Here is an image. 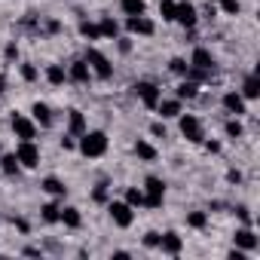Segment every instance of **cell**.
Returning a JSON list of instances; mask_svg holds the SVG:
<instances>
[{"label":"cell","mask_w":260,"mask_h":260,"mask_svg":"<svg viewBox=\"0 0 260 260\" xmlns=\"http://www.w3.org/2000/svg\"><path fill=\"white\" fill-rule=\"evenodd\" d=\"M220 7H223V13H230V16H239V0H220Z\"/></svg>","instance_id":"cell-36"},{"label":"cell","mask_w":260,"mask_h":260,"mask_svg":"<svg viewBox=\"0 0 260 260\" xmlns=\"http://www.w3.org/2000/svg\"><path fill=\"white\" fill-rule=\"evenodd\" d=\"M156 110H159V116H162V119H175V116H181V98H169V101H162V98H159Z\"/></svg>","instance_id":"cell-14"},{"label":"cell","mask_w":260,"mask_h":260,"mask_svg":"<svg viewBox=\"0 0 260 260\" xmlns=\"http://www.w3.org/2000/svg\"><path fill=\"white\" fill-rule=\"evenodd\" d=\"M187 68H190V64H187L184 58H172V61H169V71H172V74H178V77H184V74H187Z\"/></svg>","instance_id":"cell-34"},{"label":"cell","mask_w":260,"mask_h":260,"mask_svg":"<svg viewBox=\"0 0 260 260\" xmlns=\"http://www.w3.org/2000/svg\"><path fill=\"white\" fill-rule=\"evenodd\" d=\"M208 4H220V0H208Z\"/></svg>","instance_id":"cell-47"},{"label":"cell","mask_w":260,"mask_h":260,"mask_svg":"<svg viewBox=\"0 0 260 260\" xmlns=\"http://www.w3.org/2000/svg\"><path fill=\"white\" fill-rule=\"evenodd\" d=\"M125 28L132 31V34H144V37H150V34L156 31V25H153V22H150L147 16H128Z\"/></svg>","instance_id":"cell-10"},{"label":"cell","mask_w":260,"mask_h":260,"mask_svg":"<svg viewBox=\"0 0 260 260\" xmlns=\"http://www.w3.org/2000/svg\"><path fill=\"white\" fill-rule=\"evenodd\" d=\"M98 31H101V37H110V40H116V34H119V25H116L113 19H101Z\"/></svg>","instance_id":"cell-27"},{"label":"cell","mask_w":260,"mask_h":260,"mask_svg":"<svg viewBox=\"0 0 260 260\" xmlns=\"http://www.w3.org/2000/svg\"><path fill=\"white\" fill-rule=\"evenodd\" d=\"M31 113H34V119H37V122H40L43 128H49V125H52V110H49V107H46L43 101H37V104L31 107Z\"/></svg>","instance_id":"cell-19"},{"label":"cell","mask_w":260,"mask_h":260,"mask_svg":"<svg viewBox=\"0 0 260 260\" xmlns=\"http://www.w3.org/2000/svg\"><path fill=\"white\" fill-rule=\"evenodd\" d=\"M61 147L64 150H74V138H61Z\"/></svg>","instance_id":"cell-44"},{"label":"cell","mask_w":260,"mask_h":260,"mask_svg":"<svg viewBox=\"0 0 260 260\" xmlns=\"http://www.w3.org/2000/svg\"><path fill=\"white\" fill-rule=\"evenodd\" d=\"M40 187H43V190H46L49 196H58V199H61V196L68 193V187H64V184H61L58 178H46V181H43Z\"/></svg>","instance_id":"cell-22"},{"label":"cell","mask_w":260,"mask_h":260,"mask_svg":"<svg viewBox=\"0 0 260 260\" xmlns=\"http://www.w3.org/2000/svg\"><path fill=\"white\" fill-rule=\"evenodd\" d=\"M0 169H4V175H19L22 172V162H19V156L16 153H4V156H0Z\"/></svg>","instance_id":"cell-18"},{"label":"cell","mask_w":260,"mask_h":260,"mask_svg":"<svg viewBox=\"0 0 260 260\" xmlns=\"http://www.w3.org/2000/svg\"><path fill=\"white\" fill-rule=\"evenodd\" d=\"M68 128H71V135H83L86 132V116L80 110H68Z\"/></svg>","instance_id":"cell-17"},{"label":"cell","mask_w":260,"mask_h":260,"mask_svg":"<svg viewBox=\"0 0 260 260\" xmlns=\"http://www.w3.org/2000/svg\"><path fill=\"white\" fill-rule=\"evenodd\" d=\"M187 223H190L193 230H202V226L208 223V214H205V211H193V214L187 217Z\"/></svg>","instance_id":"cell-33"},{"label":"cell","mask_w":260,"mask_h":260,"mask_svg":"<svg viewBox=\"0 0 260 260\" xmlns=\"http://www.w3.org/2000/svg\"><path fill=\"white\" fill-rule=\"evenodd\" d=\"M196 7L193 4H187V0H184V4H175V22H181L184 28H196Z\"/></svg>","instance_id":"cell-9"},{"label":"cell","mask_w":260,"mask_h":260,"mask_svg":"<svg viewBox=\"0 0 260 260\" xmlns=\"http://www.w3.org/2000/svg\"><path fill=\"white\" fill-rule=\"evenodd\" d=\"M205 150H208V153H220V144H217V141H205Z\"/></svg>","instance_id":"cell-42"},{"label":"cell","mask_w":260,"mask_h":260,"mask_svg":"<svg viewBox=\"0 0 260 260\" xmlns=\"http://www.w3.org/2000/svg\"><path fill=\"white\" fill-rule=\"evenodd\" d=\"M46 31H52V34H55V31H61V22H55V19H52V22H46Z\"/></svg>","instance_id":"cell-43"},{"label":"cell","mask_w":260,"mask_h":260,"mask_svg":"<svg viewBox=\"0 0 260 260\" xmlns=\"http://www.w3.org/2000/svg\"><path fill=\"white\" fill-rule=\"evenodd\" d=\"M159 16L166 22H175V0H159Z\"/></svg>","instance_id":"cell-31"},{"label":"cell","mask_w":260,"mask_h":260,"mask_svg":"<svg viewBox=\"0 0 260 260\" xmlns=\"http://www.w3.org/2000/svg\"><path fill=\"white\" fill-rule=\"evenodd\" d=\"M125 202L132 205V208H141V205H144V190H135V187L125 190Z\"/></svg>","instance_id":"cell-29"},{"label":"cell","mask_w":260,"mask_h":260,"mask_svg":"<svg viewBox=\"0 0 260 260\" xmlns=\"http://www.w3.org/2000/svg\"><path fill=\"white\" fill-rule=\"evenodd\" d=\"M181 135H184L187 141H193V144H202V141H205V128H202L199 116H193V113L181 116Z\"/></svg>","instance_id":"cell-3"},{"label":"cell","mask_w":260,"mask_h":260,"mask_svg":"<svg viewBox=\"0 0 260 260\" xmlns=\"http://www.w3.org/2000/svg\"><path fill=\"white\" fill-rule=\"evenodd\" d=\"M107 211H110V220L116 226H122V230L132 226V220H135V211H132V205H128V202H110Z\"/></svg>","instance_id":"cell-5"},{"label":"cell","mask_w":260,"mask_h":260,"mask_svg":"<svg viewBox=\"0 0 260 260\" xmlns=\"http://www.w3.org/2000/svg\"><path fill=\"white\" fill-rule=\"evenodd\" d=\"M226 135H230V138H239V135H242V122H239V119H230V122H226Z\"/></svg>","instance_id":"cell-35"},{"label":"cell","mask_w":260,"mask_h":260,"mask_svg":"<svg viewBox=\"0 0 260 260\" xmlns=\"http://www.w3.org/2000/svg\"><path fill=\"white\" fill-rule=\"evenodd\" d=\"M107 199V184H98L95 187V202H104Z\"/></svg>","instance_id":"cell-39"},{"label":"cell","mask_w":260,"mask_h":260,"mask_svg":"<svg viewBox=\"0 0 260 260\" xmlns=\"http://www.w3.org/2000/svg\"><path fill=\"white\" fill-rule=\"evenodd\" d=\"M144 245H147V248H156V245H159V233H153V230H150V233L144 236Z\"/></svg>","instance_id":"cell-38"},{"label":"cell","mask_w":260,"mask_h":260,"mask_svg":"<svg viewBox=\"0 0 260 260\" xmlns=\"http://www.w3.org/2000/svg\"><path fill=\"white\" fill-rule=\"evenodd\" d=\"M58 220H61L64 226H71V230H77V226L83 223V217H80V208H61Z\"/></svg>","instance_id":"cell-21"},{"label":"cell","mask_w":260,"mask_h":260,"mask_svg":"<svg viewBox=\"0 0 260 260\" xmlns=\"http://www.w3.org/2000/svg\"><path fill=\"white\" fill-rule=\"evenodd\" d=\"M68 77H71L74 83H89V77H92V71H89V64H86V58H83V61H71V68H68Z\"/></svg>","instance_id":"cell-13"},{"label":"cell","mask_w":260,"mask_h":260,"mask_svg":"<svg viewBox=\"0 0 260 260\" xmlns=\"http://www.w3.org/2000/svg\"><path fill=\"white\" fill-rule=\"evenodd\" d=\"M184 77H187V80H193V83H205V80H208V71H202V68H193V64H190Z\"/></svg>","instance_id":"cell-32"},{"label":"cell","mask_w":260,"mask_h":260,"mask_svg":"<svg viewBox=\"0 0 260 260\" xmlns=\"http://www.w3.org/2000/svg\"><path fill=\"white\" fill-rule=\"evenodd\" d=\"M135 153H138V159H144V162H153L156 159V147L150 144V141H135Z\"/></svg>","instance_id":"cell-20"},{"label":"cell","mask_w":260,"mask_h":260,"mask_svg":"<svg viewBox=\"0 0 260 260\" xmlns=\"http://www.w3.org/2000/svg\"><path fill=\"white\" fill-rule=\"evenodd\" d=\"M119 4H122V13L125 16H144V0H119Z\"/></svg>","instance_id":"cell-23"},{"label":"cell","mask_w":260,"mask_h":260,"mask_svg":"<svg viewBox=\"0 0 260 260\" xmlns=\"http://www.w3.org/2000/svg\"><path fill=\"white\" fill-rule=\"evenodd\" d=\"M196 95H199V83H193V80H184V83L178 86V98H181V101H184V98L190 101V98H196Z\"/></svg>","instance_id":"cell-26"},{"label":"cell","mask_w":260,"mask_h":260,"mask_svg":"<svg viewBox=\"0 0 260 260\" xmlns=\"http://www.w3.org/2000/svg\"><path fill=\"white\" fill-rule=\"evenodd\" d=\"M257 95H260V80L251 74V77L242 83V98H257Z\"/></svg>","instance_id":"cell-25"},{"label":"cell","mask_w":260,"mask_h":260,"mask_svg":"<svg viewBox=\"0 0 260 260\" xmlns=\"http://www.w3.org/2000/svg\"><path fill=\"white\" fill-rule=\"evenodd\" d=\"M7 58H10V61H13V58H19V46H16V43H10V46H7Z\"/></svg>","instance_id":"cell-41"},{"label":"cell","mask_w":260,"mask_h":260,"mask_svg":"<svg viewBox=\"0 0 260 260\" xmlns=\"http://www.w3.org/2000/svg\"><path fill=\"white\" fill-rule=\"evenodd\" d=\"M16 156H19V162H22L25 169H37V166H40V150H37L34 141H22V144L16 147Z\"/></svg>","instance_id":"cell-6"},{"label":"cell","mask_w":260,"mask_h":260,"mask_svg":"<svg viewBox=\"0 0 260 260\" xmlns=\"http://www.w3.org/2000/svg\"><path fill=\"white\" fill-rule=\"evenodd\" d=\"M150 132H153L156 138H166V128H162V122H153V125H150Z\"/></svg>","instance_id":"cell-40"},{"label":"cell","mask_w":260,"mask_h":260,"mask_svg":"<svg viewBox=\"0 0 260 260\" xmlns=\"http://www.w3.org/2000/svg\"><path fill=\"white\" fill-rule=\"evenodd\" d=\"M226 178H230V181H233V184H239V181H242V175H239V172H236V169H233V172H230V175H226Z\"/></svg>","instance_id":"cell-45"},{"label":"cell","mask_w":260,"mask_h":260,"mask_svg":"<svg viewBox=\"0 0 260 260\" xmlns=\"http://www.w3.org/2000/svg\"><path fill=\"white\" fill-rule=\"evenodd\" d=\"M236 248H242V251H254L257 248V236L245 226V230H239L236 233Z\"/></svg>","instance_id":"cell-16"},{"label":"cell","mask_w":260,"mask_h":260,"mask_svg":"<svg viewBox=\"0 0 260 260\" xmlns=\"http://www.w3.org/2000/svg\"><path fill=\"white\" fill-rule=\"evenodd\" d=\"M46 80H49L52 86H61V83L68 80V74H64L61 64H49V68H46Z\"/></svg>","instance_id":"cell-24"},{"label":"cell","mask_w":260,"mask_h":260,"mask_svg":"<svg viewBox=\"0 0 260 260\" xmlns=\"http://www.w3.org/2000/svg\"><path fill=\"white\" fill-rule=\"evenodd\" d=\"M4 83H7V80H4V77H0V92H4Z\"/></svg>","instance_id":"cell-46"},{"label":"cell","mask_w":260,"mask_h":260,"mask_svg":"<svg viewBox=\"0 0 260 260\" xmlns=\"http://www.w3.org/2000/svg\"><path fill=\"white\" fill-rule=\"evenodd\" d=\"M40 211H43V220H46V223H58V214H61V208H58L55 202H46Z\"/></svg>","instance_id":"cell-28"},{"label":"cell","mask_w":260,"mask_h":260,"mask_svg":"<svg viewBox=\"0 0 260 260\" xmlns=\"http://www.w3.org/2000/svg\"><path fill=\"white\" fill-rule=\"evenodd\" d=\"M156 248H162V254H172V257H175V254H181L184 242H181V236H178V233H162Z\"/></svg>","instance_id":"cell-11"},{"label":"cell","mask_w":260,"mask_h":260,"mask_svg":"<svg viewBox=\"0 0 260 260\" xmlns=\"http://www.w3.org/2000/svg\"><path fill=\"white\" fill-rule=\"evenodd\" d=\"M22 77H25L28 83H34V80H37V68H34V64H22Z\"/></svg>","instance_id":"cell-37"},{"label":"cell","mask_w":260,"mask_h":260,"mask_svg":"<svg viewBox=\"0 0 260 260\" xmlns=\"http://www.w3.org/2000/svg\"><path fill=\"white\" fill-rule=\"evenodd\" d=\"M166 199V184L159 178H147L144 181V205L147 208H159Z\"/></svg>","instance_id":"cell-4"},{"label":"cell","mask_w":260,"mask_h":260,"mask_svg":"<svg viewBox=\"0 0 260 260\" xmlns=\"http://www.w3.org/2000/svg\"><path fill=\"white\" fill-rule=\"evenodd\" d=\"M80 34H83L86 40H98V37H101L98 25H92V22H80Z\"/></svg>","instance_id":"cell-30"},{"label":"cell","mask_w":260,"mask_h":260,"mask_svg":"<svg viewBox=\"0 0 260 260\" xmlns=\"http://www.w3.org/2000/svg\"><path fill=\"white\" fill-rule=\"evenodd\" d=\"M190 64H193V68H202V71H211V68H214V58H211V52H208L205 46H196L193 55H190Z\"/></svg>","instance_id":"cell-12"},{"label":"cell","mask_w":260,"mask_h":260,"mask_svg":"<svg viewBox=\"0 0 260 260\" xmlns=\"http://www.w3.org/2000/svg\"><path fill=\"white\" fill-rule=\"evenodd\" d=\"M135 95L144 101V107H150V110H156V104H159V98H162V92H159V86H153V83H135Z\"/></svg>","instance_id":"cell-7"},{"label":"cell","mask_w":260,"mask_h":260,"mask_svg":"<svg viewBox=\"0 0 260 260\" xmlns=\"http://www.w3.org/2000/svg\"><path fill=\"white\" fill-rule=\"evenodd\" d=\"M86 64L98 80H110L113 77V64L107 61V55H101L98 49H86Z\"/></svg>","instance_id":"cell-2"},{"label":"cell","mask_w":260,"mask_h":260,"mask_svg":"<svg viewBox=\"0 0 260 260\" xmlns=\"http://www.w3.org/2000/svg\"><path fill=\"white\" fill-rule=\"evenodd\" d=\"M13 132H16V138H22V141H34V138H37V125H34L28 116L16 113V116H13Z\"/></svg>","instance_id":"cell-8"},{"label":"cell","mask_w":260,"mask_h":260,"mask_svg":"<svg viewBox=\"0 0 260 260\" xmlns=\"http://www.w3.org/2000/svg\"><path fill=\"white\" fill-rule=\"evenodd\" d=\"M80 153L89 159H98L107 153V135L104 132H83L80 135Z\"/></svg>","instance_id":"cell-1"},{"label":"cell","mask_w":260,"mask_h":260,"mask_svg":"<svg viewBox=\"0 0 260 260\" xmlns=\"http://www.w3.org/2000/svg\"><path fill=\"white\" fill-rule=\"evenodd\" d=\"M223 107L239 116V113H245V98H242L239 92H226V95H223Z\"/></svg>","instance_id":"cell-15"}]
</instances>
